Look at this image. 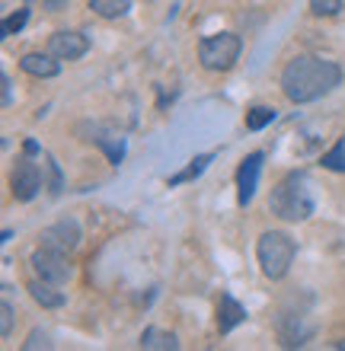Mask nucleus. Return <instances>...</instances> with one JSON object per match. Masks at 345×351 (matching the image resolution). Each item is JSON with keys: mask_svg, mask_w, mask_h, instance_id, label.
Masks as SVG:
<instances>
[{"mask_svg": "<svg viewBox=\"0 0 345 351\" xmlns=\"http://www.w3.org/2000/svg\"><path fill=\"white\" fill-rule=\"evenodd\" d=\"M339 84H342V67L336 61H326V58H317V55L291 58L285 64V71H281V93L291 102H298V106L326 96Z\"/></svg>", "mask_w": 345, "mask_h": 351, "instance_id": "f257e3e1", "label": "nucleus"}, {"mask_svg": "<svg viewBox=\"0 0 345 351\" xmlns=\"http://www.w3.org/2000/svg\"><path fill=\"white\" fill-rule=\"evenodd\" d=\"M90 10L103 19H119L131 10V0H90Z\"/></svg>", "mask_w": 345, "mask_h": 351, "instance_id": "dca6fc26", "label": "nucleus"}, {"mask_svg": "<svg viewBox=\"0 0 345 351\" xmlns=\"http://www.w3.org/2000/svg\"><path fill=\"white\" fill-rule=\"evenodd\" d=\"M42 160H45V173H48V192L58 195V192H61V185H64L61 169H58V163H55V157H51V154H42Z\"/></svg>", "mask_w": 345, "mask_h": 351, "instance_id": "412c9836", "label": "nucleus"}, {"mask_svg": "<svg viewBox=\"0 0 345 351\" xmlns=\"http://www.w3.org/2000/svg\"><path fill=\"white\" fill-rule=\"evenodd\" d=\"M333 348H345V339H342V342H333Z\"/></svg>", "mask_w": 345, "mask_h": 351, "instance_id": "bb28decb", "label": "nucleus"}, {"mask_svg": "<svg viewBox=\"0 0 345 351\" xmlns=\"http://www.w3.org/2000/svg\"><path fill=\"white\" fill-rule=\"evenodd\" d=\"M23 154H29V157H32V154H42V147H38L36 141H23Z\"/></svg>", "mask_w": 345, "mask_h": 351, "instance_id": "393cba45", "label": "nucleus"}, {"mask_svg": "<svg viewBox=\"0 0 345 351\" xmlns=\"http://www.w3.org/2000/svg\"><path fill=\"white\" fill-rule=\"evenodd\" d=\"M243 38L237 32H217V36H205L198 42V61L208 71H230L240 61Z\"/></svg>", "mask_w": 345, "mask_h": 351, "instance_id": "20e7f679", "label": "nucleus"}, {"mask_svg": "<svg viewBox=\"0 0 345 351\" xmlns=\"http://www.w3.org/2000/svg\"><path fill=\"white\" fill-rule=\"evenodd\" d=\"M269 208L275 217H281V221H288V223L307 221L310 214H313V198H310L307 179L300 173H288L275 189H272Z\"/></svg>", "mask_w": 345, "mask_h": 351, "instance_id": "f03ea898", "label": "nucleus"}, {"mask_svg": "<svg viewBox=\"0 0 345 351\" xmlns=\"http://www.w3.org/2000/svg\"><path fill=\"white\" fill-rule=\"evenodd\" d=\"M42 246L58 250V252H67V256H71V252L80 246V223H77L74 217H64V221L45 227V230H42Z\"/></svg>", "mask_w": 345, "mask_h": 351, "instance_id": "0eeeda50", "label": "nucleus"}, {"mask_svg": "<svg viewBox=\"0 0 345 351\" xmlns=\"http://www.w3.org/2000/svg\"><path fill=\"white\" fill-rule=\"evenodd\" d=\"M141 348L144 351H176L179 348V339L167 329H157V326H147L141 332Z\"/></svg>", "mask_w": 345, "mask_h": 351, "instance_id": "4468645a", "label": "nucleus"}, {"mask_svg": "<svg viewBox=\"0 0 345 351\" xmlns=\"http://www.w3.org/2000/svg\"><path fill=\"white\" fill-rule=\"evenodd\" d=\"M19 67H23L29 77H38V80H51V77L61 74V61H58L51 51H48V55H42V51H29V55L19 58Z\"/></svg>", "mask_w": 345, "mask_h": 351, "instance_id": "9b49d317", "label": "nucleus"}, {"mask_svg": "<svg viewBox=\"0 0 345 351\" xmlns=\"http://www.w3.org/2000/svg\"><path fill=\"white\" fill-rule=\"evenodd\" d=\"M342 3L345 0H310V13H313V16H323V19L339 16V13H342Z\"/></svg>", "mask_w": 345, "mask_h": 351, "instance_id": "aec40b11", "label": "nucleus"}, {"mask_svg": "<svg viewBox=\"0 0 345 351\" xmlns=\"http://www.w3.org/2000/svg\"><path fill=\"white\" fill-rule=\"evenodd\" d=\"M298 256V243L285 230H265L256 240V259H259L262 275L269 281H281L291 271V262Z\"/></svg>", "mask_w": 345, "mask_h": 351, "instance_id": "7ed1b4c3", "label": "nucleus"}, {"mask_svg": "<svg viewBox=\"0 0 345 351\" xmlns=\"http://www.w3.org/2000/svg\"><path fill=\"white\" fill-rule=\"evenodd\" d=\"M262 163H265V154H250V157H243L240 169H237V202L246 208L252 202V195L259 189V176H262Z\"/></svg>", "mask_w": 345, "mask_h": 351, "instance_id": "1a4fd4ad", "label": "nucleus"}, {"mask_svg": "<svg viewBox=\"0 0 345 351\" xmlns=\"http://www.w3.org/2000/svg\"><path fill=\"white\" fill-rule=\"evenodd\" d=\"M215 160V154H198V157L189 160V167L182 169V173H176L173 179H169V185H182V182H192V179H198V176L208 169V163Z\"/></svg>", "mask_w": 345, "mask_h": 351, "instance_id": "2eb2a0df", "label": "nucleus"}, {"mask_svg": "<svg viewBox=\"0 0 345 351\" xmlns=\"http://www.w3.org/2000/svg\"><path fill=\"white\" fill-rule=\"evenodd\" d=\"M0 86H3V106H10V102H13V80L3 74L0 77Z\"/></svg>", "mask_w": 345, "mask_h": 351, "instance_id": "b1692460", "label": "nucleus"}, {"mask_svg": "<svg viewBox=\"0 0 345 351\" xmlns=\"http://www.w3.org/2000/svg\"><path fill=\"white\" fill-rule=\"evenodd\" d=\"M48 51L58 61H80L90 51V38L84 32H74V29H61V32H55L48 38Z\"/></svg>", "mask_w": 345, "mask_h": 351, "instance_id": "6e6552de", "label": "nucleus"}, {"mask_svg": "<svg viewBox=\"0 0 345 351\" xmlns=\"http://www.w3.org/2000/svg\"><path fill=\"white\" fill-rule=\"evenodd\" d=\"M323 167L333 169V173H345V138H339L336 147L323 154Z\"/></svg>", "mask_w": 345, "mask_h": 351, "instance_id": "a211bd4d", "label": "nucleus"}, {"mask_svg": "<svg viewBox=\"0 0 345 351\" xmlns=\"http://www.w3.org/2000/svg\"><path fill=\"white\" fill-rule=\"evenodd\" d=\"M243 319H246V306H243L237 297L221 294V300H217V332L227 335L230 329H237Z\"/></svg>", "mask_w": 345, "mask_h": 351, "instance_id": "f8f14e48", "label": "nucleus"}, {"mask_svg": "<svg viewBox=\"0 0 345 351\" xmlns=\"http://www.w3.org/2000/svg\"><path fill=\"white\" fill-rule=\"evenodd\" d=\"M36 348H51V342H48V335L42 329H32L29 339L23 342V351H36Z\"/></svg>", "mask_w": 345, "mask_h": 351, "instance_id": "4be33fe9", "label": "nucleus"}, {"mask_svg": "<svg viewBox=\"0 0 345 351\" xmlns=\"http://www.w3.org/2000/svg\"><path fill=\"white\" fill-rule=\"evenodd\" d=\"M80 134H86L84 141L96 144V147H103V154L109 157L112 167H119L121 160H125V138H121V134L103 128V125H80Z\"/></svg>", "mask_w": 345, "mask_h": 351, "instance_id": "9d476101", "label": "nucleus"}, {"mask_svg": "<svg viewBox=\"0 0 345 351\" xmlns=\"http://www.w3.org/2000/svg\"><path fill=\"white\" fill-rule=\"evenodd\" d=\"M61 285H51V281H45V278H36L32 285L26 287L29 294H32V300H36L38 306H45V310H58V306H64V291H58Z\"/></svg>", "mask_w": 345, "mask_h": 351, "instance_id": "ddd939ff", "label": "nucleus"}, {"mask_svg": "<svg viewBox=\"0 0 345 351\" xmlns=\"http://www.w3.org/2000/svg\"><path fill=\"white\" fill-rule=\"evenodd\" d=\"M272 121H275V109L272 106H252L246 112V131H262Z\"/></svg>", "mask_w": 345, "mask_h": 351, "instance_id": "f3484780", "label": "nucleus"}, {"mask_svg": "<svg viewBox=\"0 0 345 351\" xmlns=\"http://www.w3.org/2000/svg\"><path fill=\"white\" fill-rule=\"evenodd\" d=\"M10 332H13V306L3 300L0 304V339H7Z\"/></svg>", "mask_w": 345, "mask_h": 351, "instance_id": "5701e85b", "label": "nucleus"}, {"mask_svg": "<svg viewBox=\"0 0 345 351\" xmlns=\"http://www.w3.org/2000/svg\"><path fill=\"white\" fill-rule=\"evenodd\" d=\"M29 265H32V271H36L38 278H45L51 285H67V281H71V259H67V252L38 246V250L29 256Z\"/></svg>", "mask_w": 345, "mask_h": 351, "instance_id": "39448f33", "label": "nucleus"}, {"mask_svg": "<svg viewBox=\"0 0 345 351\" xmlns=\"http://www.w3.org/2000/svg\"><path fill=\"white\" fill-rule=\"evenodd\" d=\"M29 23V7H19L16 13H10L7 19H3V26H0V32H3V38H10V36H16L19 29Z\"/></svg>", "mask_w": 345, "mask_h": 351, "instance_id": "6ab92c4d", "label": "nucleus"}, {"mask_svg": "<svg viewBox=\"0 0 345 351\" xmlns=\"http://www.w3.org/2000/svg\"><path fill=\"white\" fill-rule=\"evenodd\" d=\"M38 189H42V173H38V167L29 160V154L16 157L13 169H10V192H13V198H16V202H32L38 195Z\"/></svg>", "mask_w": 345, "mask_h": 351, "instance_id": "423d86ee", "label": "nucleus"}, {"mask_svg": "<svg viewBox=\"0 0 345 351\" xmlns=\"http://www.w3.org/2000/svg\"><path fill=\"white\" fill-rule=\"evenodd\" d=\"M64 3H67V0H45V7H48V10H61Z\"/></svg>", "mask_w": 345, "mask_h": 351, "instance_id": "a878e982", "label": "nucleus"}]
</instances>
